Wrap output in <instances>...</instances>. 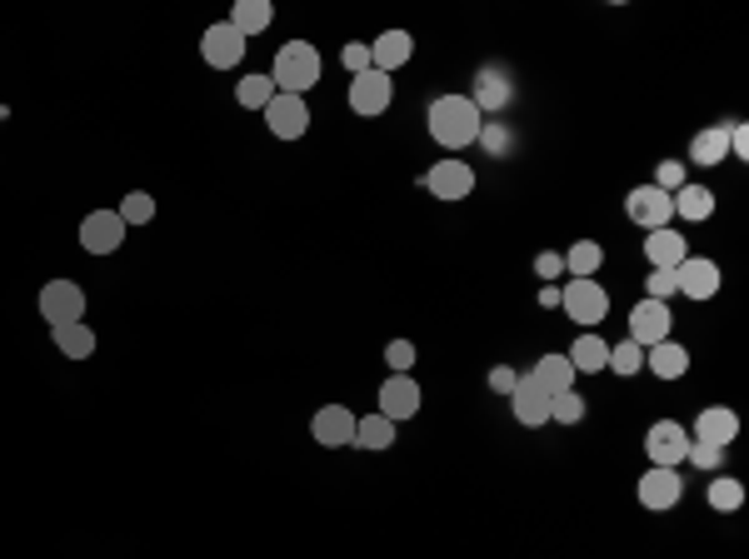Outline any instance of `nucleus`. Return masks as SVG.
I'll list each match as a JSON object with an SVG mask.
<instances>
[{
	"instance_id": "1",
	"label": "nucleus",
	"mask_w": 749,
	"mask_h": 559,
	"mask_svg": "<svg viewBox=\"0 0 749 559\" xmlns=\"http://www.w3.org/2000/svg\"><path fill=\"white\" fill-rule=\"evenodd\" d=\"M429 140H435L439 150H469L479 140V130H485V115L475 110V100L469 95H439L429 100Z\"/></svg>"
},
{
	"instance_id": "30",
	"label": "nucleus",
	"mask_w": 749,
	"mask_h": 559,
	"mask_svg": "<svg viewBox=\"0 0 749 559\" xmlns=\"http://www.w3.org/2000/svg\"><path fill=\"white\" fill-rule=\"evenodd\" d=\"M355 445L360 449H389V445H395V425H389L385 415L355 419Z\"/></svg>"
},
{
	"instance_id": "45",
	"label": "nucleus",
	"mask_w": 749,
	"mask_h": 559,
	"mask_svg": "<svg viewBox=\"0 0 749 559\" xmlns=\"http://www.w3.org/2000/svg\"><path fill=\"white\" fill-rule=\"evenodd\" d=\"M539 305H559V285H545V289H539Z\"/></svg>"
},
{
	"instance_id": "5",
	"label": "nucleus",
	"mask_w": 749,
	"mask_h": 559,
	"mask_svg": "<svg viewBox=\"0 0 749 559\" xmlns=\"http://www.w3.org/2000/svg\"><path fill=\"white\" fill-rule=\"evenodd\" d=\"M419 185H425L439 205H455V200H469V190H475V170H469L465 160H435V165L419 175Z\"/></svg>"
},
{
	"instance_id": "39",
	"label": "nucleus",
	"mask_w": 749,
	"mask_h": 559,
	"mask_svg": "<svg viewBox=\"0 0 749 559\" xmlns=\"http://www.w3.org/2000/svg\"><path fill=\"white\" fill-rule=\"evenodd\" d=\"M645 289H649L645 299H669V295H679V280H675V270H649Z\"/></svg>"
},
{
	"instance_id": "41",
	"label": "nucleus",
	"mask_w": 749,
	"mask_h": 559,
	"mask_svg": "<svg viewBox=\"0 0 749 559\" xmlns=\"http://www.w3.org/2000/svg\"><path fill=\"white\" fill-rule=\"evenodd\" d=\"M515 385H519V369H509V365H495L489 369V389H495V395H515Z\"/></svg>"
},
{
	"instance_id": "31",
	"label": "nucleus",
	"mask_w": 749,
	"mask_h": 559,
	"mask_svg": "<svg viewBox=\"0 0 749 559\" xmlns=\"http://www.w3.org/2000/svg\"><path fill=\"white\" fill-rule=\"evenodd\" d=\"M235 100H240V110H265L270 100H275V80L270 75H240Z\"/></svg>"
},
{
	"instance_id": "22",
	"label": "nucleus",
	"mask_w": 749,
	"mask_h": 559,
	"mask_svg": "<svg viewBox=\"0 0 749 559\" xmlns=\"http://www.w3.org/2000/svg\"><path fill=\"white\" fill-rule=\"evenodd\" d=\"M529 379H535V385L545 389L549 399H555V395H565V389H575V379H579V375H575V365H569V359L555 349V355H539V359H535Z\"/></svg>"
},
{
	"instance_id": "24",
	"label": "nucleus",
	"mask_w": 749,
	"mask_h": 559,
	"mask_svg": "<svg viewBox=\"0 0 749 559\" xmlns=\"http://www.w3.org/2000/svg\"><path fill=\"white\" fill-rule=\"evenodd\" d=\"M50 339H55V349H60L65 359H90V355H95V329H90L85 319L55 325V329H50Z\"/></svg>"
},
{
	"instance_id": "11",
	"label": "nucleus",
	"mask_w": 749,
	"mask_h": 559,
	"mask_svg": "<svg viewBox=\"0 0 749 559\" xmlns=\"http://www.w3.org/2000/svg\"><path fill=\"white\" fill-rule=\"evenodd\" d=\"M245 45L250 40L240 35L230 20H215V26L200 35V55H205V65L210 70H235L240 65V55H245Z\"/></svg>"
},
{
	"instance_id": "10",
	"label": "nucleus",
	"mask_w": 749,
	"mask_h": 559,
	"mask_svg": "<svg viewBox=\"0 0 749 559\" xmlns=\"http://www.w3.org/2000/svg\"><path fill=\"white\" fill-rule=\"evenodd\" d=\"M625 215L635 220L639 230H665L669 220H675V195H665V190H655V185H635L625 195Z\"/></svg>"
},
{
	"instance_id": "7",
	"label": "nucleus",
	"mask_w": 749,
	"mask_h": 559,
	"mask_svg": "<svg viewBox=\"0 0 749 559\" xmlns=\"http://www.w3.org/2000/svg\"><path fill=\"white\" fill-rule=\"evenodd\" d=\"M125 220H120V210H90L85 220H80V250H90V255H115L120 245H125Z\"/></svg>"
},
{
	"instance_id": "9",
	"label": "nucleus",
	"mask_w": 749,
	"mask_h": 559,
	"mask_svg": "<svg viewBox=\"0 0 749 559\" xmlns=\"http://www.w3.org/2000/svg\"><path fill=\"white\" fill-rule=\"evenodd\" d=\"M635 499L645 509H655V515H665V509H675L679 499H685V479H679V469L649 465L645 475H639V485H635Z\"/></svg>"
},
{
	"instance_id": "43",
	"label": "nucleus",
	"mask_w": 749,
	"mask_h": 559,
	"mask_svg": "<svg viewBox=\"0 0 749 559\" xmlns=\"http://www.w3.org/2000/svg\"><path fill=\"white\" fill-rule=\"evenodd\" d=\"M340 60H345L350 75H365V70H370V45H345V50H340Z\"/></svg>"
},
{
	"instance_id": "13",
	"label": "nucleus",
	"mask_w": 749,
	"mask_h": 559,
	"mask_svg": "<svg viewBox=\"0 0 749 559\" xmlns=\"http://www.w3.org/2000/svg\"><path fill=\"white\" fill-rule=\"evenodd\" d=\"M310 439H315L320 449L355 445V415H350V405H320L315 419H310Z\"/></svg>"
},
{
	"instance_id": "38",
	"label": "nucleus",
	"mask_w": 749,
	"mask_h": 559,
	"mask_svg": "<svg viewBox=\"0 0 749 559\" xmlns=\"http://www.w3.org/2000/svg\"><path fill=\"white\" fill-rule=\"evenodd\" d=\"M385 365H389V375H409V369H415V345H409V339H389Z\"/></svg>"
},
{
	"instance_id": "33",
	"label": "nucleus",
	"mask_w": 749,
	"mask_h": 559,
	"mask_svg": "<svg viewBox=\"0 0 749 559\" xmlns=\"http://www.w3.org/2000/svg\"><path fill=\"white\" fill-rule=\"evenodd\" d=\"M605 369H615V375H639V369H645V349H639L635 339H619V345H609Z\"/></svg>"
},
{
	"instance_id": "29",
	"label": "nucleus",
	"mask_w": 749,
	"mask_h": 559,
	"mask_svg": "<svg viewBox=\"0 0 749 559\" xmlns=\"http://www.w3.org/2000/svg\"><path fill=\"white\" fill-rule=\"evenodd\" d=\"M509 95H515V85H509V80H499V70H485V80H479V90L469 100H475L479 115H489V110L509 105Z\"/></svg>"
},
{
	"instance_id": "27",
	"label": "nucleus",
	"mask_w": 749,
	"mask_h": 559,
	"mask_svg": "<svg viewBox=\"0 0 749 559\" xmlns=\"http://www.w3.org/2000/svg\"><path fill=\"white\" fill-rule=\"evenodd\" d=\"M675 215L679 220H695V225H699V220H709V215H715V190H709V185H679L675 190Z\"/></svg>"
},
{
	"instance_id": "14",
	"label": "nucleus",
	"mask_w": 749,
	"mask_h": 559,
	"mask_svg": "<svg viewBox=\"0 0 749 559\" xmlns=\"http://www.w3.org/2000/svg\"><path fill=\"white\" fill-rule=\"evenodd\" d=\"M675 280H679V295L685 299H715L719 285H725V275H719V265L709 255H685Z\"/></svg>"
},
{
	"instance_id": "37",
	"label": "nucleus",
	"mask_w": 749,
	"mask_h": 559,
	"mask_svg": "<svg viewBox=\"0 0 749 559\" xmlns=\"http://www.w3.org/2000/svg\"><path fill=\"white\" fill-rule=\"evenodd\" d=\"M649 185L665 190V195H675L679 185H689V180H685V160H659V165H655V180H649Z\"/></svg>"
},
{
	"instance_id": "18",
	"label": "nucleus",
	"mask_w": 749,
	"mask_h": 559,
	"mask_svg": "<svg viewBox=\"0 0 749 559\" xmlns=\"http://www.w3.org/2000/svg\"><path fill=\"white\" fill-rule=\"evenodd\" d=\"M509 409H515V419L525 429H539V425H549V395L535 385L529 375H519V385H515V395H509Z\"/></svg>"
},
{
	"instance_id": "12",
	"label": "nucleus",
	"mask_w": 749,
	"mask_h": 559,
	"mask_svg": "<svg viewBox=\"0 0 749 559\" xmlns=\"http://www.w3.org/2000/svg\"><path fill=\"white\" fill-rule=\"evenodd\" d=\"M260 115H265V130H270L275 140H300V135L310 130V105H305V95H280V90H275V100H270Z\"/></svg>"
},
{
	"instance_id": "3",
	"label": "nucleus",
	"mask_w": 749,
	"mask_h": 559,
	"mask_svg": "<svg viewBox=\"0 0 749 559\" xmlns=\"http://www.w3.org/2000/svg\"><path fill=\"white\" fill-rule=\"evenodd\" d=\"M559 305H565V315L575 319L579 329H595V325H605V315H609V289L599 285V280H569V285L559 289Z\"/></svg>"
},
{
	"instance_id": "32",
	"label": "nucleus",
	"mask_w": 749,
	"mask_h": 559,
	"mask_svg": "<svg viewBox=\"0 0 749 559\" xmlns=\"http://www.w3.org/2000/svg\"><path fill=\"white\" fill-rule=\"evenodd\" d=\"M705 499H709V509L729 515V509L745 505V485H739V479H729V475H715V479H709V489H705Z\"/></svg>"
},
{
	"instance_id": "19",
	"label": "nucleus",
	"mask_w": 749,
	"mask_h": 559,
	"mask_svg": "<svg viewBox=\"0 0 749 559\" xmlns=\"http://www.w3.org/2000/svg\"><path fill=\"white\" fill-rule=\"evenodd\" d=\"M689 439H709V445H725L729 449V439H739V415L729 405L699 409V415H695V435H689Z\"/></svg>"
},
{
	"instance_id": "40",
	"label": "nucleus",
	"mask_w": 749,
	"mask_h": 559,
	"mask_svg": "<svg viewBox=\"0 0 749 559\" xmlns=\"http://www.w3.org/2000/svg\"><path fill=\"white\" fill-rule=\"evenodd\" d=\"M535 275L545 280V285H555V280L565 275V255H555V250H545V255H535Z\"/></svg>"
},
{
	"instance_id": "44",
	"label": "nucleus",
	"mask_w": 749,
	"mask_h": 559,
	"mask_svg": "<svg viewBox=\"0 0 749 559\" xmlns=\"http://www.w3.org/2000/svg\"><path fill=\"white\" fill-rule=\"evenodd\" d=\"M729 155H735V160L749 155V130L745 125H729Z\"/></svg>"
},
{
	"instance_id": "35",
	"label": "nucleus",
	"mask_w": 749,
	"mask_h": 559,
	"mask_svg": "<svg viewBox=\"0 0 749 559\" xmlns=\"http://www.w3.org/2000/svg\"><path fill=\"white\" fill-rule=\"evenodd\" d=\"M120 220H125V225H150V220H155V200H150L145 190H130V195L120 200Z\"/></svg>"
},
{
	"instance_id": "6",
	"label": "nucleus",
	"mask_w": 749,
	"mask_h": 559,
	"mask_svg": "<svg viewBox=\"0 0 749 559\" xmlns=\"http://www.w3.org/2000/svg\"><path fill=\"white\" fill-rule=\"evenodd\" d=\"M645 455H649V465H659V469H679L689 455V429L679 425V419H655L645 435Z\"/></svg>"
},
{
	"instance_id": "2",
	"label": "nucleus",
	"mask_w": 749,
	"mask_h": 559,
	"mask_svg": "<svg viewBox=\"0 0 749 559\" xmlns=\"http://www.w3.org/2000/svg\"><path fill=\"white\" fill-rule=\"evenodd\" d=\"M320 75H325V60H320V50L310 40H285L275 50L270 80H275L280 95H305L310 85H320Z\"/></svg>"
},
{
	"instance_id": "25",
	"label": "nucleus",
	"mask_w": 749,
	"mask_h": 559,
	"mask_svg": "<svg viewBox=\"0 0 749 559\" xmlns=\"http://www.w3.org/2000/svg\"><path fill=\"white\" fill-rule=\"evenodd\" d=\"M599 265H605V245H599V240H575V245L565 250V275L569 280H595Z\"/></svg>"
},
{
	"instance_id": "4",
	"label": "nucleus",
	"mask_w": 749,
	"mask_h": 559,
	"mask_svg": "<svg viewBox=\"0 0 749 559\" xmlns=\"http://www.w3.org/2000/svg\"><path fill=\"white\" fill-rule=\"evenodd\" d=\"M85 305L90 299L75 280H50V285H40V295H36V309H40V319H50V329L70 325V319H85Z\"/></svg>"
},
{
	"instance_id": "21",
	"label": "nucleus",
	"mask_w": 749,
	"mask_h": 559,
	"mask_svg": "<svg viewBox=\"0 0 749 559\" xmlns=\"http://www.w3.org/2000/svg\"><path fill=\"white\" fill-rule=\"evenodd\" d=\"M565 359L575 365V375H599L609 365V339L595 335V329H579V339L565 349Z\"/></svg>"
},
{
	"instance_id": "36",
	"label": "nucleus",
	"mask_w": 749,
	"mask_h": 559,
	"mask_svg": "<svg viewBox=\"0 0 749 559\" xmlns=\"http://www.w3.org/2000/svg\"><path fill=\"white\" fill-rule=\"evenodd\" d=\"M549 419H559V425H579V419H585V395H575V389L555 395L549 399Z\"/></svg>"
},
{
	"instance_id": "17",
	"label": "nucleus",
	"mask_w": 749,
	"mask_h": 559,
	"mask_svg": "<svg viewBox=\"0 0 749 559\" xmlns=\"http://www.w3.org/2000/svg\"><path fill=\"white\" fill-rule=\"evenodd\" d=\"M409 55H415L409 30H385V35L370 40V70H379V75H395L399 65H409Z\"/></svg>"
},
{
	"instance_id": "46",
	"label": "nucleus",
	"mask_w": 749,
	"mask_h": 559,
	"mask_svg": "<svg viewBox=\"0 0 749 559\" xmlns=\"http://www.w3.org/2000/svg\"><path fill=\"white\" fill-rule=\"evenodd\" d=\"M0 120H6V105H0Z\"/></svg>"
},
{
	"instance_id": "16",
	"label": "nucleus",
	"mask_w": 749,
	"mask_h": 559,
	"mask_svg": "<svg viewBox=\"0 0 749 559\" xmlns=\"http://www.w3.org/2000/svg\"><path fill=\"white\" fill-rule=\"evenodd\" d=\"M629 339H635L639 349L669 339V305L665 299H639V305L629 309Z\"/></svg>"
},
{
	"instance_id": "34",
	"label": "nucleus",
	"mask_w": 749,
	"mask_h": 559,
	"mask_svg": "<svg viewBox=\"0 0 749 559\" xmlns=\"http://www.w3.org/2000/svg\"><path fill=\"white\" fill-rule=\"evenodd\" d=\"M685 465L705 469V475H719V465H725V445H709V439H689Z\"/></svg>"
},
{
	"instance_id": "20",
	"label": "nucleus",
	"mask_w": 749,
	"mask_h": 559,
	"mask_svg": "<svg viewBox=\"0 0 749 559\" xmlns=\"http://www.w3.org/2000/svg\"><path fill=\"white\" fill-rule=\"evenodd\" d=\"M645 255H649V270H679V260L689 255V240L679 235L675 225H665V230H649V240H645Z\"/></svg>"
},
{
	"instance_id": "8",
	"label": "nucleus",
	"mask_w": 749,
	"mask_h": 559,
	"mask_svg": "<svg viewBox=\"0 0 749 559\" xmlns=\"http://www.w3.org/2000/svg\"><path fill=\"white\" fill-rule=\"evenodd\" d=\"M389 100H395V80L379 75V70H365V75H350V110H355L360 120H375L389 110Z\"/></svg>"
},
{
	"instance_id": "28",
	"label": "nucleus",
	"mask_w": 749,
	"mask_h": 559,
	"mask_svg": "<svg viewBox=\"0 0 749 559\" xmlns=\"http://www.w3.org/2000/svg\"><path fill=\"white\" fill-rule=\"evenodd\" d=\"M275 20V10H270V0H235V10H230V26L240 30V35H260V30Z\"/></svg>"
},
{
	"instance_id": "15",
	"label": "nucleus",
	"mask_w": 749,
	"mask_h": 559,
	"mask_svg": "<svg viewBox=\"0 0 749 559\" xmlns=\"http://www.w3.org/2000/svg\"><path fill=\"white\" fill-rule=\"evenodd\" d=\"M419 385L409 375H389L385 385H379V409L375 415H385L389 425H399V419H415L419 415Z\"/></svg>"
},
{
	"instance_id": "26",
	"label": "nucleus",
	"mask_w": 749,
	"mask_h": 559,
	"mask_svg": "<svg viewBox=\"0 0 749 559\" xmlns=\"http://www.w3.org/2000/svg\"><path fill=\"white\" fill-rule=\"evenodd\" d=\"M689 160L695 165H719L729 160V125H705L695 140H689Z\"/></svg>"
},
{
	"instance_id": "42",
	"label": "nucleus",
	"mask_w": 749,
	"mask_h": 559,
	"mask_svg": "<svg viewBox=\"0 0 749 559\" xmlns=\"http://www.w3.org/2000/svg\"><path fill=\"white\" fill-rule=\"evenodd\" d=\"M479 145H485L489 155H505V150H509V135H505V125H489V120H485V130H479Z\"/></svg>"
},
{
	"instance_id": "23",
	"label": "nucleus",
	"mask_w": 749,
	"mask_h": 559,
	"mask_svg": "<svg viewBox=\"0 0 749 559\" xmlns=\"http://www.w3.org/2000/svg\"><path fill=\"white\" fill-rule=\"evenodd\" d=\"M645 365H649V375H659V379H679L689 369V349L669 335V339H659V345L645 349Z\"/></svg>"
}]
</instances>
